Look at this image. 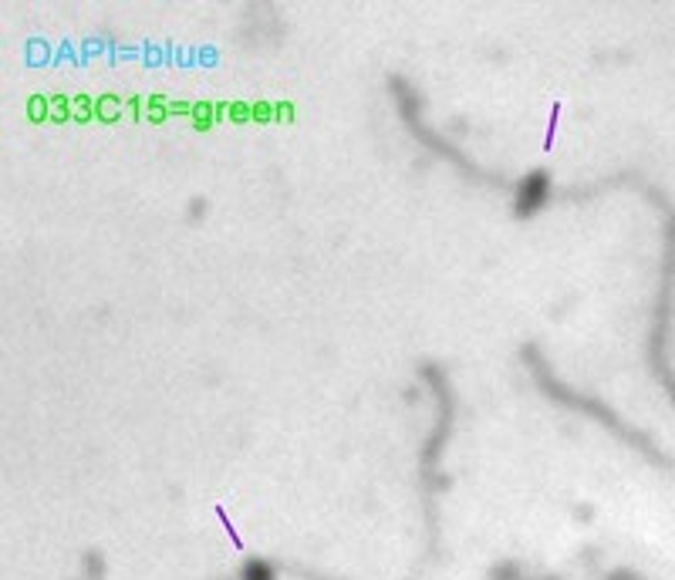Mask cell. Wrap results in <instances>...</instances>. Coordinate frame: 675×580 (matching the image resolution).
<instances>
[{"instance_id": "cell-1", "label": "cell", "mask_w": 675, "mask_h": 580, "mask_svg": "<svg viewBox=\"0 0 675 580\" xmlns=\"http://www.w3.org/2000/svg\"><path fill=\"white\" fill-rule=\"evenodd\" d=\"M547 192H551V179L543 172H531L517 182V192H513V212L517 216H533L547 202Z\"/></svg>"}, {"instance_id": "cell-2", "label": "cell", "mask_w": 675, "mask_h": 580, "mask_svg": "<svg viewBox=\"0 0 675 580\" xmlns=\"http://www.w3.org/2000/svg\"><path fill=\"white\" fill-rule=\"evenodd\" d=\"M240 580H277V574L264 560H247L244 570H240Z\"/></svg>"}]
</instances>
